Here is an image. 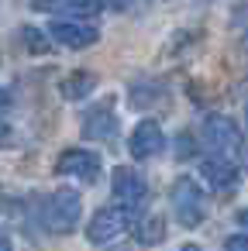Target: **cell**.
<instances>
[{
	"mask_svg": "<svg viewBox=\"0 0 248 251\" xmlns=\"http://www.w3.org/2000/svg\"><path fill=\"white\" fill-rule=\"evenodd\" d=\"M80 217H83V200H80L76 189H55L42 203V227L49 234H69V230H76Z\"/></svg>",
	"mask_w": 248,
	"mask_h": 251,
	"instance_id": "1",
	"label": "cell"
},
{
	"mask_svg": "<svg viewBox=\"0 0 248 251\" xmlns=\"http://www.w3.org/2000/svg\"><path fill=\"white\" fill-rule=\"evenodd\" d=\"M169 203H172L176 220H179L186 230L200 227L203 217H207V196H203V189H200L193 179H186V176H179V179L172 182V189H169Z\"/></svg>",
	"mask_w": 248,
	"mask_h": 251,
	"instance_id": "2",
	"label": "cell"
},
{
	"mask_svg": "<svg viewBox=\"0 0 248 251\" xmlns=\"http://www.w3.org/2000/svg\"><path fill=\"white\" fill-rule=\"evenodd\" d=\"M200 141H203V148H210L214 155H227V151L241 148V127H238L231 117H224V114H210V117H203V124H200Z\"/></svg>",
	"mask_w": 248,
	"mask_h": 251,
	"instance_id": "3",
	"label": "cell"
},
{
	"mask_svg": "<svg viewBox=\"0 0 248 251\" xmlns=\"http://www.w3.org/2000/svg\"><path fill=\"white\" fill-rule=\"evenodd\" d=\"M121 134V121L114 114V100H100L93 103L86 114H83V138L86 141H104V145H114Z\"/></svg>",
	"mask_w": 248,
	"mask_h": 251,
	"instance_id": "4",
	"label": "cell"
},
{
	"mask_svg": "<svg viewBox=\"0 0 248 251\" xmlns=\"http://www.w3.org/2000/svg\"><path fill=\"white\" fill-rule=\"evenodd\" d=\"M110 189H114L117 203L128 206L131 213H138V210L148 203V182H145V176H141L138 169H131V165H117V169H114Z\"/></svg>",
	"mask_w": 248,
	"mask_h": 251,
	"instance_id": "5",
	"label": "cell"
},
{
	"mask_svg": "<svg viewBox=\"0 0 248 251\" xmlns=\"http://www.w3.org/2000/svg\"><path fill=\"white\" fill-rule=\"evenodd\" d=\"M135 220V213L128 210V206H107V210H97L93 217H90V224H86V237L93 241V244H107V241H114L117 234H124V227Z\"/></svg>",
	"mask_w": 248,
	"mask_h": 251,
	"instance_id": "6",
	"label": "cell"
},
{
	"mask_svg": "<svg viewBox=\"0 0 248 251\" xmlns=\"http://www.w3.org/2000/svg\"><path fill=\"white\" fill-rule=\"evenodd\" d=\"M45 31L52 35V42L66 45V49H90V45L100 38L97 25H90V21H83V18H59V21H52Z\"/></svg>",
	"mask_w": 248,
	"mask_h": 251,
	"instance_id": "7",
	"label": "cell"
},
{
	"mask_svg": "<svg viewBox=\"0 0 248 251\" xmlns=\"http://www.w3.org/2000/svg\"><path fill=\"white\" fill-rule=\"evenodd\" d=\"M55 172L69 176V179H80V182H97L100 179V155L86 151V148H66L55 158Z\"/></svg>",
	"mask_w": 248,
	"mask_h": 251,
	"instance_id": "8",
	"label": "cell"
},
{
	"mask_svg": "<svg viewBox=\"0 0 248 251\" xmlns=\"http://www.w3.org/2000/svg\"><path fill=\"white\" fill-rule=\"evenodd\" d=\"M162 148H165V131H162L159 121L148 117V121L135 124V131H131V138H128V151H131V158L145 162V158H155Z\"/></svg>",
	"mask_w": 248,
	"mask_h": 251,
	"instance_id": "9",
	"label": "cell"
},
{
	"mask_svg": "<svg viewBox=\"0 0 248 251\" xmlns=\"http://www.w3.org/2000/svg\"><path fill=\"white\" fill-rule=\"evenodd\" d=\"M200 176H203V182H207L214 193H220V196L234 193V189H238V182H241V169H238L234 162H227L224 155L207 158V162L200 165Z\"/></svg>",
	"mask_w": 248,
	"mask_h": 251,
	"instance_id": "10",
	"label": "cell"
},
{
	"mask_svg": "<svg viewBox=\"0 0 248 251\" xmlns=\"http://www.w3.org/2000/svg\"><path fill=\"white\" fill-rule=\"evenodd\" d=\"M131 0H31L35 11H69L73 18H83V14H93V11H121L128 7Z\"/></svg>",
	"mask_w": 248,
	"mask_h": 251,
	"instance_id": "11",
	"label": "cell"
},
{
	"mask_svg": "<svg viewBox=\"0 0 248 251\" xmlns=\"http://www.w3.org/2000/svg\"><path fill=\"white\" fill-rule=\"evenodd\" d=\"M128 103L135 110H159L169 103V86L159 79H138L128 86Z\"/></svg>",
	"mask_w": 248,
	"mask_h": 251,
	"instance_id": "12",
	"label": "cell"
},
{
	"mask_svg": "<svg viewBox=\"0 0 248 251\" xmlns=\"http://www.w3.org/2000/svg\"><path fill=\"white\" fill-rule=\"evenodd\" d=\"M97 90V76L93 73H69L62 83H59V93L66 97V100H83V97H90Z\"/></svg>",
	"mask_w": 248,
	"mask_h": 251,
	"instance_id": "13",
	"label": "cell"
},
{
	"mask_svg": "<svg viewBox=\"0 0 248 251\" xmlns=\"http://www.w3.org/2000/svg\"><path fill=\"white\" fill-rule=\"evenodd\" d=\"M135 237H138V244H162L165 241V220L159 213L145 217L141 224H135Z\"/></svg>",
	"mask_w": 248,
	"mask_h": 251,
	"instance_id": "14",
	"label": "cell"
},
{
	"mask_svg": "<svg viewBox=\"0 0 248 251\" xmlns=\"http://www.w3.org/2000/svg\"><path fill=\"white\" fill-rule=\"evenodd\" d=\"M49 31H38V28H21V45L28 52H49Z\"/></svg>",
	"mask_w": 248,
	"mask_h": 251,
	"instance_id": "15",
	"label": "cell"
},
{
	"mask_svg": "<svg viewBox=\"0 0 248 251\" xmlns=\"http://www.w3.org/2000/svg\"><path fill=\"white\" fill-rule=\"evenodd\" d=\"M224 251H248V234H231L224 241Z\"/></svg>",
	"mask_w": 248,
	"mask_h": 251,
	"instance_id": "16",
	"label": "cell"
},
{
	"mask_svg": "<svg viewBox=\"0 0 248 251\" xmlns=\"http://www.w3.org/2000/svg\"><path fill=\"white\" fill-rule=\"evenodd\" d=\"M7 114H11V93L0 86V117H7Z\"/></svg>",
	"mask_w": 248,
	"mask_h": 251,
	"instance_id": "17",
	"label": "cell"
},
{
	"mask_svg": "<svg viewBox=\"0 0 248 251\" xmlns=\"http://www.w3.org/2000/svg\"><path fill=\"white\" fill-rule=\"evenodd\" d=\"M0 251H14V248H11V237H7V234H0Z\"/></svg>",
	"mask_w": 248,
	"mask_h": 251,
	"instance_id": "18",
	"label": "cell"
},
{
	"mask_svg": "<svg viewBox=\"0 0 248 251\" xmlns=\"http://www.w3.org/2000/svg\"><path fill=\"white\" fill-rule=\"evenodd\" d=\"M241 169H248V141L241 145Z\"/></svg>",
	"mask_w": 248,
	"mask_h": 251,
	"instance_id": "19",
	"label": "cell"
},
{
	"mask_svg": "<svg viewBox=\"0 0 248 251\" xmlns=\"http://www.w3.org/2000/svg\"><path fill=\"white\" fill-rule=\"evenodd\" d=\"M238 224H245V227H248V206H245V210L238 213Z\"/></svg>",
	"mask_w": 248,
	"mask_h": 251,
	"instance_id": "20",
	"label": "cell"
},
{
	"mask_svg": "<svg viewBox=\"0 0 248 251\" xmlns=\"http://www.w3.org/2000/svg\"><path fill=\"white\" fill-rule=\"evenodd\" d=\"M176 251H200L196 244H183V248H176Z\"/></svg>",
	"mask_w": 248,
	"mask_h": 251,
	"instance_id": "21",
	"label": "cell"
},
{
	"mask_svg": "<svg viewBox=\"0 0 248 251\" xmlns=\"http://www.w3.org/2000/svg\"><path fill=\"white\" fill-rule=\"evenodd\" d=\"M245 131H248V107H245Z\"/></svg>",
	"mask_w": 248,
	"mask_h": 251,
	"instance_id": "22",
	"label": "cell"
}]
</instances>
